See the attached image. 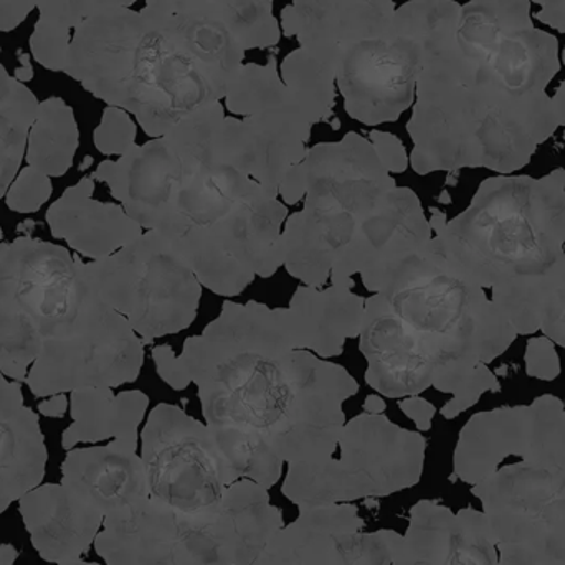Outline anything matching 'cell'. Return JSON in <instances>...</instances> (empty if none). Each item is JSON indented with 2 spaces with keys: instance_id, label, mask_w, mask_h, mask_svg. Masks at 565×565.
Wrapping results in <instances>:
<instances>
[{
  "instance_id": "1",
  "label": "cell",
  "mask_w": 565,
  "mask_h": 565,
  "mask_svg": "<svg viewBox=\"0 0 565 565\" xmlns=\"http://www.w3.org/2000/svg\"><path fill=\"white\" fill-rule=\"evenodd\" d=\"M530 0H471L457 33L428 55L407 122L417 174L520 171L556 132L546 88L559 72L556 36L536 29Z\"/></svg>"
},
{
  "instance_id": "2",
  "label": "cell",
  "mask_w": 565,
  "mask_h": 565,
  "mask_svg": "<svg viewBox=\"0 0 565 565\" xmlns=\"http://www.w3.org/2000/svg\"><path fill=\"white\" fill-rule=\"evenodd\" d=\"M222 118L224 106L214 103L118 161H103L92 178L145 231L164 237L204 288L232 298L282 267L288 209L215 152Z\"/></svg>"
},
{
  "instance_id": "3",
  "label": "cell",
  "mask_w": 565,
  "mask_h": 565,
  "mask_svg": "<svg viewBox=\"0 0 565 565\" xmlns=\"http://www.w3.org/2000/svg\"><path fill=\"white\" fill-rule=\"evenodd\" d=\"M179 359L209 427L254 438L286 465L335 454L348 422L342 404L359 384L342 365L301 349L289 308L227 299L201 335L185 339Z\"/></svg>"
},
{
  "instance_id": "4",
  "label": "cell",
  "mask_w": 565,
  "mask_h": 565,
  "mask_svg": "<svg viewBox=\"0 0 565 565\" xmlns=\"http://www.w3.org/2000/svg\"><path fill=\"white\" fill-rule=\"evenodd\" d=\"M63 73L131 113L149 138L222 102L228 83L145 9L96 13L73 29Z\"/></svg>"
},
{
  "instance_id": "5",
  "label": "cell",
  "mask_w": 565,
  "mask_h": 565,
  "mask_svg": "<svg viewBox=\"0 0 565 565\" xmlns=\"http://www.w3.org/2000/svg\"><path fill=\"white\" fill-rule=\"evenodd\" d=\"M397 182L374 146L359 132L321 142L289 169L280 185L288 205L305 209L286 218L282 267L306 286L322 288L351 248L362 222L387 201Z\"/></svg>"
},
{
  "instance_id": "6",
  "label": "cell",
  "mask_w": 565,
  "mask_h": 565,
  "mask_svg": "<svg viewBox=\"0 0 565 565\" xmlns=\"http://www.w3.org/2000/svg\"><path fill=\"white\" fill-rule=\"evenodd\" d=\"M434 241L458 275L483 289L550 270L565 258V169L487 179Z\"/></svg>"
},
{
  "instance_id": "7",
  "label": "cell",
  "mask_w": 565,
  "mask_h": 565,
  "mask_svg": "<svg viewBox=\"0 0 565 565\" xmlns=\"http://www.w3.org/2000/svg\"><path fill=\"white\" fill-rule=\"evenodd\" d=\"M262 484L238 480L221 507L182 513L151 497L105 518L95 551L106 565H252L285 527Z\"/></svg>"
},
{
  "instance_id": "8",
  "label": "cell",
  "mask_w": 565,
  "mask_h": 565,
  "mask_svg": "<svg viewBox=\"0 0 565 565\" xmlns=\"http://www.w3.org/2000/svg\"><path fill=\"white\" fill-rule=\"evenodd\" d=\"M379 295L430 355L434 388L444 394H457L478 365L500 358L518 338L484 289L448 265L434 238L391 271Z\"/></svg>"
},
{
  "instance_id": "9",
  "label": "cell",
  "mask_w": 565,
  "mask_h": 565,
  "mask_svg": "<svg viewBox=\"0 0 565 565\" xmlns=\"http://www.w3.org/2000/svg\"><path fill=\"white\" fill-rule=\"evenodd\" d=\"M460 13L455 0H411L395 9L384 35L345 49L335 60V86L349 118L365 126L397 121L414 105L428 55L457 33Z\"/></svg>"
},
{
  "instance_id": "10",
  "label": "cell",
  "mask_w": 565,
  "mask_h": 565,
  "mask_svg": "<svg viewBox=\"0 0 565 565\" xmlns=\"http://www.w3.org/2000/svg\"><path fill=\"white\" fill-rule=\"evenodd\" d=\"M40 338L42 348L25 381L36 398L121 387L138 381L145 364V342L99 296L85 265L72 301L40 324Z\"/></svg>"
},
{
  "instance_id": "11",
  "label": "cell",
  "mask_w": 565,
  "mask_h": 565,
  "mask_svg": "<svg viewBox=\"0 0 565 565\" xmlns=\"http://www.w3.org/2000/svg\"><path fill=\"white\" fill-rule=\"evenodd\" d=\"M425 450L427 440L417 431L362 412L345 422L335 448L339 457L288 465L281 491L299 510L388 497L420 481Z\"/></svg>"
},
{
  "instance_id": "12",
  "label": "cell",
  "mask_w": 565,
  "mask_h": 565,
  "mask_svg": "<svg viewBox=\"0 0 565 565\" xmlns=\"http://www.w3.org/2000/svg\"><path fill=\"white\" fill-rule=\"evenodd\" d=\"M85 270L145 345L184 331L198 318L201 281L158 232L146 231L116 254L85 264Z\"/></svg>"
},
{
  "instance_id": "13",
  "label": "cell",
  "mask_w": 565,
  "mask_h": 565,
  "mask_svg": "<svg viewBox=\"0 0 565 565\" xmlns=\"http://www.w3.org/2000/svg\"><path fill=\"white\" fill-rule=\"evenodd\" d=\"M471 494L483 504L504 565H565V467L501 463Z\"/></svg>"
},
{
  "instance_id": "14",
  "label": "cell",
  "mask_w": 565,
  "mask_h": 565,
  "mask_svg": "<svg viewBox=\"0 0 565 565\" xmlns=\"http://www.w3.org/2000/svg\"><path fill=\"white\" fill-rule=\"evenodd\" d=\"M141 441L149 497L182 513L217 510L237 481L209 425L178 405H156Z\"/></svg>"
},
{
  "instance_id": "15",
  "label": "cell",
  "mask_w": 565,
  "mask_h": 565,
  "mask_svg": "<svg viewBox=\"0 0 565 565\" xmlns=\"http://www.w3.org/2000/svg\"><path fill=\"white\" fill-rule=\"evenodd\" d=\"M364 526L351 503L302 508L252 565H392L402 534Z\"/></svg>"
},
{
  "instance_id": "16",
  "label": "cell",
  "mask_w": 565,
  "mask_h": 565,
  "mask_svg": "<svg viewBox=\"0 0 565 565\" xmlns=\"http://www.w3.org/2000/svg\"><path fill=\"white\" fill-rule=\"evenodd\" d=\"M434 238L420 199L412 189L395 188L387 201L362 222L341 264L332 271V286L354 288L355 274L371 292H379L391 271L408 255L427 247Z\"/></svg>"
},
{
  "instance_id": "17",
  "label": "cell",
  "mask_w": 565,
  "mask_h": 565,
  "mask_svg": "<svg viewBox=\"0 0 565 565\" xmlns=\"http://www.w3.org/2000/svg\"><path fill=\"white\" fill-rule=\"evenodd\" d=\"M392 565H504L483 511L454 513L437 501L411 510L407 533Z\"/></svg>"
},
{
  "instance_id": "18",
  "label": "cell",
  "mask_w": 565,
  "mask_h": 565,
  "mask_svg": "<svg viewBox=\"0 0 565 565\" xmlns=\"http://www.w3.org/2000/svg\"><path fill=\"white\" fill-rule=\"evenodd\" d=\"M359 349L367 361L365 382L384 397H414L434 387V361L379 292L365 299Z\"/></svg>"
},
{
  "instance_id": "19",
  "label": "cell",
  "mask_w": 565,
  "mask_h": 565,
  "mask_svg": "<svg viewBox=\"0 0 565 565\" xmlns=\"http://www.w3.org/2000/svg\"><path fill=\"white\" fill-rule=\"evenodd\" d=\"M394 0H292L281 10V33L334 63L354 43L384 35Z\"/></svg>"
},
{
  "instance_id": "20",
  "label": "cell",
  "mask_w": 565,
  "mask_h": 565,
  "mask_svg": "<svg viewBox=\"0 0 565 565\" xmlns=\"http://www.w3.org/2000/svg\"><path fill=\"white\" fill-rule=\"evenodd\" d=\"M136 441L68 450L62 484L103 516H115L149 498L145 463Z\"/></svg>"
},
{
  "instance_id": "21",
  "label": "cell",
  "mask_w": 565,
  "mask_h": 565,
  "mask_svg": "<svg viewBox=\"0 0 565 565\" xmlns=\"http://www.w3.org/2000/svg\"><path fill=\"white\" fill-rule=\"evenodd\" d=\"M19 510L32 546L53 565L76 563L88 554L105 521L62 483L33 488L20 498Z\"/></svg>"
},
{
  "instance_id": "22",
  "label": "cell",
  "mask_w": 565,
  "mask_h": 565,
  "mask_svg": "<svg viewBox=\"0 0 565 565\" xmlns=\"http://www.w3.org/2000/svg\"><path fill=\"white\" fill-rule=\"evenodd\" d=\"M95 179L83 178L66 189L46 211L50 234L89 260H102L145 234L118 204L93 199Z\"/></svg>"
},
{
  "instance_id": "23",
  "label": "cell",
  "mask_w": 565,
  "mask_h": 565,
  "mask_svg": "<svg viewBox=\"0 0 565 565\" xmlns=\"http://www.w3.org/2000/svg\"><path fill=\"white\" fill-rule=\"evenodd\" d=\"M46 460L39 415L26 407L22 384L0 372V494L12 504L40 487Z\"/></svg>"
},
{
  "instance_id": "24",
  "label": "cell",
  "mask_w": 565,
  "mask_h": 565,
  "mask_svg": "<svg viewBox=\"0 0 565 565\" xmlns=\"http://www.w3.org/2000/svg\"><path fill=\"white\" fill-rule=\"evenodd\" d=\"M365 299L351 289L299 286L289 301L299 345L319 358L344 351L345 339L359 338Z\"/></svg>"
},
{
  "instance_id": "25",
  "label": "cell",
  "mask_w": 565,
  "mask_h": 565,
  "mask_svg": "<svg viewBox=\"0 0 565 565\" xmlns=\"http://www.w3.org/2000/svg\"><path fill=\"white\" fill-rule=\"evenodd\" d=\"M149 407L141 391L119 392L108 387L78 388L70 392L73 424L63 431L62 447L73 450L78 444L126 440L138 444V427Z\"/></svg>"
},
{
  "instance_id": "26",
  "label": "cell",
  "mask_w": 565,
  "mask_h": 565,
  "mask_svg": "<svg viewBox=\"0 0 565 565\" xmlns=\"http://www.w3.org/2000/svg\"><path fill=\"white\" fill-rule=\"evenodd\" d=\"M275 0H146L145 9L158 17L211 20L227 26L245 50H270L280 43L281 25Z\"/></svg>"
},
{
  "instance_id": "27",
  "label": "cell",
  "mask_w": 565,
  "mask_h": 565,
  "mask_svg": "<svg viewBox=\"0 0 565 565\" xmlns=\"http://www.w3.org/2000/svg\"><path fill=\"white\" fill-rule=\"evenodd\" d=\"M232 115L271 119L312 131L315 122L299 105L278 72L277 52L268 55L267 65L247 63L227 86L224 98Z\"/></svg>"
},
{
  "instance_id": "28",
  "label": "cell",
  "mask_w": 565,
  "mask_h": 565,
  "mask_svg": "<svg viewBox=\"0 0 565 565\" xmlns=\"http://www.w3.org/2000/svg\"><path fill=\"white\" fill-rule=\"evenodd\" d=\"M79 131L72 106L58 96L39 103L26 141V164L49 178H62L73 166Z\"/></svg>"
},
{
  "instance_id": "29",
  "label": "cell",
  "mask_w": 565,
  "mask_h": 565,
  "mask_svg": "<svg viewBox=\"0 0 565 565\" xmlns=\"http://www.w3.org/2000/svg\"><path fill=\"white\" fill-rule=\"evenodd\" d=\"M39 99L0 63V199L19 174Z\"/></svg>"
},
{
  "instance_id": "30",
  "label": "cell",
  "mask_w": 565,
  "mask_h": 565,
  "mask_svg": "<svg viewBox=\"0 0 565 565\" xmlns=\"http://www.w3.org/2000/svg\"><path fill=\"white\" fill-rule=\"evenodd\" d=\"M280 75L315 125L334 119V63L298 46L282 60Z\"/></svg>"
},
{
  "instance_id": "31",
  "label": "cell",
  "mask_w": 565,
  "mask_h": 565,
  "mask_svg": "<svg viewBox=\"0 0 565 565\" xmlns=\"http://www.w3.org/2000/svg\"><path fill=\"white\" fill-rule=\"evenodd\" d=\"M42 348L39 324L12 306L0 302V372L10 381H26Z\"/></svg>"
},
{
  "instance_id": "32",
  "label": "cell",
  "mask_w": 565,
  "mask_h": 565,
  "mask_svg": "<svg viewBox=\"0 0 565 565\" xmlns=\"http://www.w3.org/2000/svg\"><path fill=\"white\" fill-rule=\"evenodd\" d=\"M138 0H36L39 19L65 29H76L96 13L113 9H129Z\"/></svg>"
},
{
  "instance_id": "33",
  "label": "cell",
  "mask_w": 565,
  "mask_h": 565,
  "mask_svg": "<svg viewBox=\"0 0 565 565\" xmlns=\"http://www.w3.org/2000/svg\"><path fill=\"white\" fill-rule=\"evenodd\" d=\"M53 185L49 175L32 166L20 169L6 194L7 207L17 214H33L52 198Z\"/></svg>"
},
{
  "instance_id": "34",
  "label": "cell",
  "mask_w": 565,
  "mask_h": 565,
  "mask_svg": "<svg viewBox=\"0 0 565 565\" xmlns=\"http://www.w3.org/2000/svg\"><path fill=\"white\" fill-rule=\"evenodd\" d=\"M96 149L106 156H125L136 146V125L125 109L108 106L93 135Z\"/></svg>"
},
{
  "instance_id": "35",
  "label": "cell",
  "mask_w": 565,
  "mask_h": 565,
  "mask_svg": "<svg viewBox=\"0 0 565 565\" xmlns=\"http://www.w3.org/2000/svg\"><path fill=\"white\" fill-rule=\"evenodd\" d=\"M72 30L39 19L30 36V52L43 68L63 72L66 53L72 42Z\"/></svg>"
},
{
  "instance_id": "36",
  "label": "cell",
  "mask_w": 565,
  "mask_h": 565,
  "mask_svg": "<svg viewBox=\"0 0 565 565\" xmlns=\"http://www.w3.org/2000/svg\"><path fill=\"white\" fill-rule=\"evenodd\" d=\"M484 392H501V384L488 364H480L475 374L468 379L467 384L441 408V415L447 420L457 418L458 415L477 405Z\"/></svg>"
},
{
  "instance_id": "37",
  "label": "cell",
  "mask_w": 565,
  "mask_h": 565,
  "mask_svg": "<svg viewBox=\"0 0 565 565\" xmlns=\"http://www.w3.org/2000/svg\"><path fill=\"white\" fill-rule=\"evenodd\" d=\"M540 331L565 348V262L547 292Z\"/></svg>"
},
{
  "instance_id": "38",
  "label": "cell",
  "mask_w": 565,
  "mask_h": 565,
  "mask_svg": "<svg viewBox=\"0 0 565 565\" xmlns=\"http://www.w3.org/2000/svg\"><path fill=\"white\" fill-rule=\"evenodd\" d=\"M527 375L541 381H554L561 375V359L556 351V342L547 335L531 338L526 348Z\"/></svg>"
},
{
  "instance_id": "39",
  "label": "cell",
  "mask_w": 565,
  "mask_h": 565,
  "mask_svg": "<svg viewBox=\"0 0 565 565\" xmlns=\"http://www.w3.org/2000/svg\"><path fill=\"white\" fill-rule=\"evenodd\" d=\"M367 139L374 146L379 159L388 172L401 174V172L407 171L411 161H408L404 142L397 136L374 129V131L369 132Z\"/></svg>"
},
{
  "instance_id": "40",
  "label": "cell",
  "mask_w": 565,
  "mask_h": 565,
  "mask_svg": "<svg viewBox=\"0 0 565 565\" xmlns=\"http://www.w3.org/2000/svg\"><path fill=\"white\" fill-rule=\"evenodd\" d=\"M152 359L156 362V371L159 377L171 385L174 391H184L192 384L191 377L185 372L179 355H175L174 349L171 345H156L152 349Z\"/></svg>"
},
{
  "instance_id": "41",
  "label": "cell",
  "mask_w": 565,
  "mask_h": 565,
  "mask_svg": "<svg viewBox=\"0 0 565 565\" xmlns=\"http://www.w3.org/2000/svg\"><path fill=\"white\" fill-rule=\"evenodd\" d=\"M36 10L35 0H0V32H12Z\"/></svg>"
},
{
  "instance_id": "42",
  "label": "cell",
  "mask_w": 565,
  "mask_h": 565,
  "mask_svg": "<svg viewBox=\"0 0 565 565\" xmlns=\"http://www.w3.org/2000/svg\"><path fill=\"white\" fill-rule=\"evenodd\" d=\"M398 408H401L412 422H415L418 430L422 431L430 430L431 420H434L435 414H437V408H435L430 402L425 401V398L418 397V395L401 398Z\"/></svg>"
},
{
  "instance_id": "43",
  "label": "cell",
  "mask_w": 565,
  "mask_h": 565,
  "mask_svg": "<svg viewBox=\"0 0 565 565\" xmlns=\"http://www.w3.org/2000/svg\"><path fill=\"white\" fill-rule=\"evenodd\" d=\"M70 401L66 394H55L45 397V401L39 404V414L43 417L62 418L68 411Z\"/></svg>"
},
{
  "instance_id": "44",
  "label": "cell",
  "mask_w": 565,
  "mask_h": 565,
  "mask_svg": "<svg viewBox=\"0 0 565 565\" xmlns=\"http://www.w3.org/2000/svg\"><path fill=\"white\" fill-rule=\"evenodd\" d=\"M536 17L541 22L546 23V25L565 32V3L559 7H554V9L540 10Z\"/></svg>"
},
{
  "instance_id": "45",
  "label": "cell",
  "mask_w": 565,
  "mask_h": 565,
  "mask_svg": "<svg viewBox=\"0 0 565 565\" xmlns=\"http://www.w3.org/2000/svg\"><path fill=\"white\" fill-rule=\"evenodd\" d=\"M17 56H19L20 66L15 70V72H13V76H15L19 82H30V79L33 78V68L32 65H30L29 55L23 53L22 50H19V55Z\"/></svg>"
},
{
  "instance_id": "46",
  "label": "cell",
  "mask_w": 565,
  "mask_h": 565,
  "mask_svg": "<svg viewBox=\"0 0 565 565\" xmlns=\"http://www.w3.org/2000/svg\"><path fill=\"white\" fill-rule=\"evenodd\" d=\"M551 99H553L554 115H556L557 125L565 126V82L561 85V88L557 89L554 98Z\"/></svg>"
},
{
  "instance_id": "47",
  "label": "cell",
  "mask_w": 565,
  "mask_h": 565,
  "mask_svg": "<svg viewBox=\"0 0 565 565\" xmlns=\"http://www.w3.org/2000/svg\"><path fill=\"white\" fill-rule=\"evenodd\" d=\"M387 408V404H385L384 398L379 397V395L372 394L367 395L364 402V412L365 414L371 415H382Z\"/></svg>"
},
{
  "instance_id": "48",
  "label": "cell",
  "mask_w": 565,
  "mask_h": 565,
  "mask_svg": "<svg viewBox=\"0 0 565 565\" xmlns=\"http://www.w3.org/2000/svg\"><path fill=\"white\" fill-rule=\"evenodd\" d=\"M17 557H19V553H17L15 547L10 546V544L0 546V565H13Z\"/></svg>"
},
{
  "instance_id": "49",
  "label": "cell",
  "mask_w": 565,
  "mask_h": 565,
  "mask_svg": "<svg viewBox=\"0 0 565 565\" xmlns=\"http://www.w3.org/2000/svg\"><path fill=\"white\" fill-rule=\"evenodd\" d=\"M533 2L540 3L541 10L554 9L565 3V0H533Z\"/></svg>"
},
{
  "instance_id": "50",
  "label": "cell",
  "mask_w": 565,
  "mask_h": 565,
  "mask_svg": "<svg viewBox=\"0 0 565 565\" xmlns=\"http://www.w3.org/2000/svg\"><path fill=\"white\" fill-rule=\"evenodd\" d=\"M438 202H441V204H450L451 198L448 195L447 191L441 192L440 198H438Z\"/></svg>"
},
{
  "instance_id": "51",
  "label": "cell",
  "mask_w": 565,
  "mask_h": 565,
  "mask_svg": "<svg viewBox=\"0 0 565 565\" xmlns=\"http://www.w3.org/2000/svg\"><path fill=\"white\" fill-rule=\"evenodd\" d=\"M92 162H93V158H89V156H88V158H86L85 161H83V166L79 169H82V171H83V169L89 168V166H92Z\"/></svg>"
},
{
  "instance_id": "52",
  "label": "cell",
  "mask_w": 565,
  "mask_h": 565,
  "mask_svg": "<svg viewBox=\"0 0 565 565\" xmlns=\"http://www.w3.org/2000/svg\"><path fill=\"white\" fill-rule=\"evenodd\" d=\"M50 565H53V564H50ZM65 565H99V564H95V563H85V561H76V563H72V564H65Z\"/></svg>"
},
{
  "instance_id": "53",
  "label": "cell",
  "mask_w": 565,
  "mask_h": 565,
  "mask_svg": "<svg viewBox=\"0 0 565 565\" xmlns=\"http://www.w3.org/2000/svg\"><path fill=\"white\" fill-rule=\"evenodd\" d=\"M2 237H3V232H2V228H0V241H2Z\"/></svg>"
},
{
  "instance_id": "54",
  "label": "cell",
  "mask_w": 565,
  "mask_h": 565,
  "mask_svg": "<svg viewBox=\"0 0 565 565\" xmlns=\"http://www.w3.org/2000/svg\"><path fill=\"white\" fill-rule=\"evenodd\" d=\"M564 250H565V245H564Z\"/></svg>"
}]
</instances>
